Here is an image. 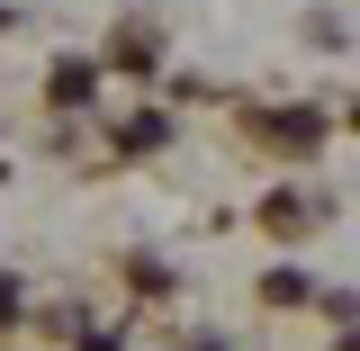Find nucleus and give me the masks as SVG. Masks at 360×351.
<instances>
[{
  "instance_id": "obj_1",
  "label": "nucleus",
  "mask_w": 360,
  "mask_h": 351,
  "mask_svg": "<svg viewBox=\"0 0 360 351\" xmlns=\"http://www.w3.org/2000/svg\"><path fill=\"white\" fill-rule=\"evenodd\" d=\"M262 217H270V225H307V217H315V198H297V189H279V198H270Z\"/></svg>"
},
{
  "instance_id": "obj_2",
  "label": "nucleus",
  "mask_w": 360,
  "mask_h": 351,
  "mask_svg": "<svg viewBox=\"0 0 360 351\" xmlns=\"http://www.w3.org/2000/svg\"><path fill=\"white\" fill-rule=\"evenodd\" d=\"M9 307H18V288H9V279H0V315H9Z\"/></svg>"
},
{
  "instance_id": "obj_3",
  "label": "nucleus",
  "mask_w": 360,
  "mask_h": 351,
  "mask_svg": "<svg viewBox=\"0 0 360 351\" xmlns=\"http://www.w3.org/2000/svg\"><path fill=\"white\" fill-rule=\"evenodd\" d=\"M342 351H360V333H352V343H342Z\"/></svg>"
}]
</instances>
